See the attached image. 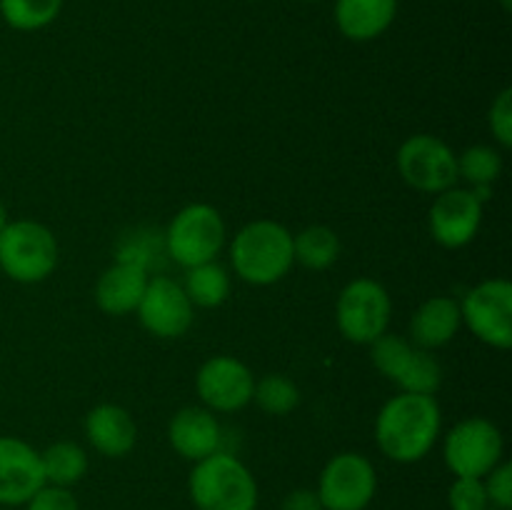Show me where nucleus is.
Returning <instances> with one entry per match:
<instances>
[{
    "label": "nucleus",
    "mask_w": 512,
    "mask_h": 510,
    "mask_svg": "<svg viewBox=\"0 0 512 510\" xmlns=\"http://www.w3.org/2000/svg\"><path fill=\"white\" fill-rule=\"evenodd\" d=\"M428 223L435 243L448 250L465 248L483 223V203L473 190L448 188L433 200Z\"/></svg>",
    "instance_id": "14"
},
{
    "label": "nucleus",
    "mask_w": 512,
    "mask_h": 510,
    "mask_svg": "<svg viewBox=\"0 0 512 510\" xmlns=\"http://www.w3.org/2000/svg\"><path fill=\"white\" fill-rule=\"evenodd\" d=\"M443 428V413L435 395L398 393L375 418V440L393 463H418L435 448Z\"/></svg>",
    "instance_id": "1"
},
{
    "label": "nucleus",
    "mask_w": 512,
    "mask_h": 510,
    "mask_svg": "<svg viewBox=\"0 0 512 510\" xmlns=\"http://www.w3.org/2000/svg\"><path fill=\"white\" fill-rule=\"evenodd\" d=\"M58 265L53 230L35 220H10L0 230V270L15 283H40Z\"/></svg>",
    "instance_id": "4"
},
{
    "label": "nucleus",
    "mask_w": 512,
    "mask_h": 510,
    "mask_svg": "<svg viewBox=\"0 0 512 510\" xmlns=\"http://www.w3.org/2000/svg\"><path fill=\"white\" fill-rule=\"evenodd\" d=\"M135 313L143 328L160 340L180 338L193 325V303L185 295L183 285L165 275H153L148 280Z\"/></svg>",
    "instance_id": "13"
},
{
    "label": "nucleus",
    "mask_w": 512,
    "mask_h": 510,
    "mask_svg": "<svg viewBox=\"0 0 512 510\" xmlns=\"http://www.w3.org/2000/svg\"><path fill=\"white\" fill-rule=\"evenodd\" d=\"M185 295L190 298V303L198 305V308H218L228 300L230 295V275L218 260H210V263L193 265V268H185Z\"/></svg>",
    "instance_id": "22"
},
{
    "label": "nucleus",
    "mask_w": 512,
    "mask_h": 510,
    "mask_svg": "<svg viewBox=\"0 0 512 510\" xmlns=\"http://www.w3.org/2000/svg\"><path fill=\"white\" fill-rule=\"evenodd\" d=\"M43 475L48 485L73 488L88 473V453L73 440H58L40 453Z\"/></svg>",
    "instance_id": "21"
},
{
    "label": "nucleus",
    "mask_w": 512,
    "mask_h": 510,
    "mask_svg": "<svg viewBox=\"0 0 512 510\" xmlns=\"http://www.w3.org/2000/svg\"><path fill=\"white\" fill-rule=\"evenodd\" d=\"M293 255L303 268L325 270L338 260L340 238L328 225H310L293 235Z\"/></svg>",
    "instance_id": "23"
},
{
    "label": "nucleus",
    "mask_w": 512,
    "mask_h": 510,
    "mask_svg": "<svg viewBox=\"0 0 512 510\" xmlns=\"http://www.w3.org/2000/svg\"><path fill=\"white\" fill-rule=\"evenodd\" d=\"M25 510H80L78 498L70 488H58V485L45 483L28 503L23 505Z\"/></svg>",
    "instance_id": "30"
},
{
    "label": "nucleus",
    "mask_w": 512,
    "mask_h": 510,
    "mask_svg": "<svg viewBox=\"0 0 512 510\" xmlns=\"http://www.w3.org/2000/svg\"><path fill=\"white\" fill-rule=\"evenodd\" d=\"M460 320L485 345L508 350L512 345V283L505 278L483 280L465 293Z\"/></svg>",
    "instance_id": "10"
},
{
    "label": "nucleus",
    "mask_w": 512,
    "mask_h": 510,
    "mask_svg": "<svg viewBox=\"0 0 512 510\" xmlns=\"http://www.w3.org/2000/svg\"><path fill=\"white\" fill-rule=\"evenodd\" d=\"M393 300L373 278H358L343 288L335 305V320L345 340L370 345L388 333Z\"/></svg>",
    "instance_id": "8"
},
{
    "label": "nucleus",
    "mask_w": 512,
    "mask_h": 510,
    "mask_svg": "<svg viewBox=\"0 0 512 510\" xmlns=\"http://www.w3.org/2000/svg\"><path fill=\"white\" fill-rule=\"evenodd\" d=\"M168 440L180 458L198 463L208 455L223 450V428L213 410L208 408H183L173 415L168 425Z\"/></svg>",
    "instance_id": "16"
},
{
    "label": "nucleus",
    "mask_w": 512,
    "mask_h": 510,
    "mask_svg": "<svg viewBox=\"0 0 512 510\" xmlns=\"http://www.w3.org/2000/svg\"><path fill=\"white\" fill-rule=\"evenodd\" d=\"M503 8L510 10V0H503Z\"/></svg>",
    "instance_id": "33"
},
{
    "label": "nucleus",
    "mask_w": 512,
    "mask_h": 510,
    "mask_svg": "<svg viewBox=\"0 0 512 510\" xmlns=\"http://www.w3.org/2000/svg\"><path fill=\"white\" fill-rule=\"evenodd\" d=\"M485 493H488L490 508L510 510L512 508V465L498 463L483 478Z\"/></svg>",
    "instance_id": "28"
},
{
    "label": "nucleus",
    "mask_w": 512,
    "mask_h": 510,
    "mask_svg": "<svg viewBox=\"0 0 512 510\" xmlns=\"http://www.w3.org/2000/svg\"><path fill=\"white\" fill-rule=\"evenodd\" d=\"M188 493L198 510H258V483L253 473L238 455L225 450L193 465Z\"/></svg>",
    "instance_id": "3"
},
{
    "label": "nucleus",
    "mask_w": 512,
    "mask_h": 510,
    "mask_svg": "<svg viewBox=\"0 0 512 510\" xmlns=\"http://www.w3.org/2000/svg\"><path fill=\"white\" fill-rule=\"evenodd\" d=\"M488 125L493 130L495 140H498L503 148L512 145V90L505 88L500 90L498 98L493 100L488 113Z\"/></svg>",
    "instance_id": "29"
},
{
    "label": "nucleus",
    "mask_w": 512,
    "mask_h": 510,
    "mask_svg": "<svg viewBox=\"0 0 512 510\" xmlns=\"http://www.w3.org/2000/svg\"><path fill=\"white\" fill-rule=\"evenodd\" d=\"M85 435L88 443L105 458H123L135 448L138 440V428L135 420L123 405L103 403L95 405L85 415Z\"/></svg>",
    "instance_id": "18"
},
{
    "label": "nucleus",
    "mask_w": 512,
    "mask_h": 510,
    "mask_svg": "<svg viewBox=\"0 0 512 510\" xmlns=\"http://www.w3.org/2000/svg\"><path fill=\"white\" fill-rule=\"evenodd\" d=\"M375 368L400 388V393L435 395L443 383V368L430 350L418 348L403 335L385 333L370 343Z\"/></svg>",
    "instance_id": "5"
},
{
    "label": "nucleus",
    "mask_w": 512,
    "mask_h": 510,
    "mask_svg": "<svg viewBox=\"0 0 512 510\" xmlns=\"http://www.w3.org/2000/svg\"><path fill=\"white\" fill-rule=\"evenodd\" d=\"M398 170L400 178L410 188L420 193H443L455 188L458 180V155L453 153L445 140L435 135L418 133L410 135L398 150Z\"/></svg>",
    "instance_id": "11"
},
{
    "label": "nucleus",
    "mask_w": 512,
    "mask_h": 510,
    "mask_svg": "<svg viewBox=\"0 0 512 510\" xmlns=\"http://www.w3.org/2000/svg\"><path fill=\"white\" fill-rule=\"evenodd\" d=\"M460 325V305L458 300L448 295H433L415 310L410 320V343L423 350H435L448 345L458 335Z\"/></svg>",
    "instance_id": "20"
},
{
    "label": "nucleus",
    "mask_w": 512,
    "mask_h": 510,
    "mask_svg": "<svg viewBox=\"0 0 512 510\" xmlns=\"http://www.w3.org/2000/svg\"><path fill=\"white\" fill-rule=\"evenodd\" d=\"M8 223H10V220H8V208H5L3 200H0V230H3Z\"/></svg>",
    "instance_id": "32"
},
{
    "label": "nucleus",
    "mask_w": 512,
    "mask_h": 510,
    "mask_svg": "<svg viewBox=\"0 0 512 510\" xmlns=\"http://www.w3.org/2000/svg\"><path fill=\"white\" fill-rule=\"evenodd\" d=\"M225 245L223 215L208 203H190L173 215L165 230V250L183 268L210 263Z\"/></svg>",
    "instance_id": "6"
},
{
    "label": "nucleus",
    "mask_w": 512,
    "mask_h": 510,
    "mask_svg": "<svg viewBox=\"0 0 512 510\" xmlns=\"http://www.w3.org/2000/svg\"><path fill=\"white\" fill-rule=\"evenodd\" d=\"M500 173H503V158L488 145H473L458 155V178H465L473 188H493Z\"/></svg>",
    "instance_id": "26"
},
{
    "label": "nucleus",
    "mask_w": 512,
    "mask_h": 510,
    "mask_svg": "<svg viewBox=\"0 0 512 510\" xmlns=\"http://www.w3.org/2000/svg\"><path fill=\"white\" fill-rule=\"evenodd\" d=\"M485 510H495V508H485Z\"/></svg>",
    "instance_id": "35"
},
{
    "label": "nucleus",
    "mask_w": 512,
    "mask_h": 510,
    "mask_svg": "<svg viewBox=\"0 0 512 510\" xmlns=\"http://www.w3.org/2000/svg\"><path fill=\"white\" fill-rule=\"evenodd\" d=\"M398 15V0H335V25L355 43L380 38Z\"/></svg>",
    "instance_id": "19"
},
{
    "label": "nucleus",
    "mask_w": 512,
    "mask_h": 510,
    "mask_svg": "<svg viewBox=\"0 0 512 510\" xmlns=\"http://www.w3.org/2000/svg\"><path fill=\"white\" fill-rule=\"evenodd\" d=\"M230 263L245 283H278L295 263L293 233L275 220H253L235 233L230 243Z\"/></svg>",
    "instance_id": "2"
},
{
    "label": "nucleus",
    "mask_w": 512,
    "mask_h": 510,
    "mask_svg": "<svg viewBox=\"0 0 512 510\" xmlns=\"http://www.w3.org/2000/svg\"><path fill=\"white\" fill-rule=\"evenodd\" d=\"M43 485L38 450L15 435H0V505H25Z\"/></svg>",
    "instance_id": "15"
},
{
    "label": "nucleus",
    "mask_w": 512,
    "mask_h": 510,
    "mask_svg": "<svg viewBox=\"0 0 512 510\" xmlns=\"http://www.w3.org/2000/svg\"><path fill=\"white\" fill-rule=\"evenodd\" d=\"M305 3H320V0H305Z\"/></svg>",
    "instance_id": "34"
},
{
    "label": "nucleus",
    "mask_w": 512,
    "mask_h": 510,
    "mask_svg": "<svg viewBox=\"0 0 512 510\" xmlns=\"http://www.w3.org/2000/svg\"><path fill=\"white\" fill-rule=\"evenodd\" d=\"M323 510H365L378 493V473L363 453H338L325 463L318 478Z\"/></svg>",
    "instance_id": "9"
},
{
    "label": "nucleus",
    "mask_w": 512,
    "mask_h": 510,
    "mask_svg": "<svg viewBox=\"0 0 512 510\" xmlns=\"http://www.w3.org/2000/svg\"><path fill=\"white\" fill-rule=\"evenodd\" d=\"M503 453V433L488 418L460 420L443 440V460L455 478H485L503 463Z\"/></svg>",
    "instance_id": "7"
},
{
    "label": "nucleus",
    "mask_w": 512,
    "mask_h": 510,
    "mask_svg": "<svg viewBox=\"0 0 512 510\" xmlns=\"http://www.w3.org/2000/svg\"><path fill=\"white\" fill-rule=\"evenodd\" d=\"M253 400L268 415H288L298 408L300 390L290 378L280 373H270L255 383Z\"/></svg>",
    "instance_id": "25"
},
{
    "label": "nucleus",
    "mask_w": 512,
    "mask_h": 510,
    "mask_svg": "<svg viewBox=\"0 0 512 510\" xmlns=\"http://www.w3.org/2000/svg\"><path fill=\"white\" fill-rule=\"evenodd\" d=\"M195 390L213 413H235L253 403L255 378L243 360L233 355H213L200 365Z\"/></svg>",
    "instance_id": "12"
},
{
    "label": "nucleus",
    "mask_w": 512,
    "mask_h": 510,
    "mask_svg": "<svg viewBox=\"0 0 512 510\" xmlns=\"http://www.w3.org/2000/svg\"><path fill=\"white\" fill-rule=\"evenodd\" d=\"M450 510H485L490 508L483 478H455L448 490Z\"/></svg>",
    "instance_id": "27"
},
{
    "label": "nucleus",
    "mask_w": 512,
    "mask_h": 510,
    "mask_svg": "<svg viewBox=\"0 0 512 510\" xmlns=\"http://www.w3.org/2000/svg\"><path fill=\"white\" fill-rule=\"evenodd\" d=\"M148 265L138 260L118 258V263L103 270L95 285V303L108 315H128L138 308L148 288Z\"/></svg>",
    "instance_id": "17"
},
{
    "label": "nucleus",
    "mask_w": 512,
    "mask_h": 510,
    "mask_svg": "<svg viewBox=\"0 0 512 510\" xmlns=\"http://www.w3.org/2000/svg\"><path fill=\"white\" fill-rule=\"evenodd\" d=\"M280 510H323L318 493L310 488H295L280 503Z\"/></svg>",
    "instance_id": "31"
},
{
    "label": "nucleus",
    "mask_w": 512,
    "mask_h": 510,
    "mask_svg": "<svg viewBox=\"0 0 512 510\" xmlns=\"http://www.w3.org/2000/svg\"><path fill=\"white\" fill-rule=\"evenodd\" d=\"M63 10V0H0V18L20 33L43 30Z\"/></svg>",
    "instance_id": "24"
}]
</instances>
